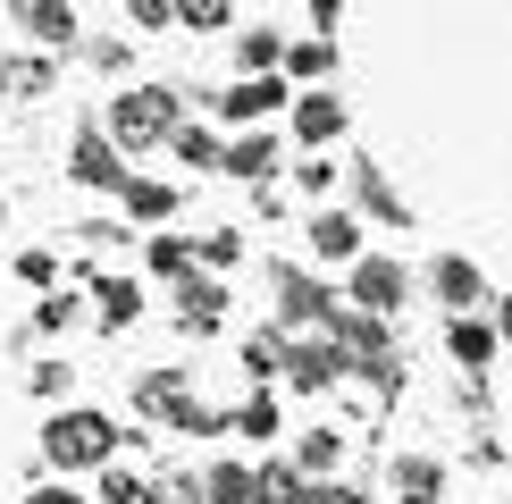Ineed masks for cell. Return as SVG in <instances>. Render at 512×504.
<instances>
[{"mask_svg": "<svg viewBox=\"0 0 512 504\" xmlns=\"http://www.w3.org/2000/svg\"><path fill=\"white\" fill-rule=\"evenodd\" d=\"M395 496H403V504H437V496H445V462L403 454V462H395Z\"/></svg>", "mask_w": 512, "mask_h": 504, "instance_id": "7c38bea8", "label": "cell"}, {"mask_svg": "<svg viewBox=\"0 0 512 504\" xmlns=\"http://www.w3.org/2000/svg\"><path fill=\"white\" fill-rule=\"evenodd\" d=\"M126 17L135 26H177V0H126Z\"/></svg>", "mask_w": 512, "mask_h": 504, "instance_id": "f546056e", "label": "cell"}, {"mask_svg": "<svg viewBox=\"0 0 512 504\" xmlns=\"http://www.w3.org/2000/svg\"><path fill=\"white\" fill-rule=\"evenodd\" d=\"M219 168H227V177H269V168H277V143H269V135H244V143H227V152H219Z\"/></svg>", "mask_w": 512, "mask_h": 504, "instance_id": "ac0fdd59", "label": "cell"}, {"mask_svg": "<svg viewBox=\"0 0 512 504\" xmlns=\"http://www.w3.org/2000/svg\"><path fill=\"white\" fill-rule=\"evenodd\" d=\"M227 320V286L219 278H185V328H219Z\"/></svg>", "mask_w": 512, "mask_h": 504, "instance_id": "e0dca14e", "label": "cell"}, {"mask_svg": "<svg viewBox=\"0 0 512 504\" xmlns=\"http://www.w3.org/2000/svg\"><path fill=\"white\" fill-rule=\"evenodd\" d=\"M110 143H177V93L143 84V93L110 101Z\"/></svg>", "mask_w": 512, "mask_h": 504, "instance_id": "7a4b0ae2", "label": "cell"}, {"mask_svg": "<svg viewBox=\"0 0 512 504\" xmlns=\"http://www.w3.org/2000/svg\"><path fill=\"white\" fill-rule=\"evenodd\" d=\"M42 454H51V471H93V462L118 454V429L101 412H59L51 429H42Z\"/></svg>", "mask_w": 512, "mask_h": 504, "instance_id": "6da1fadb", "label": "cell"}, {"mask_svg": "<svg viewBox=\"0 0 512 504\" xmlns=\"http://www.w3.org/2000/svg\"><path fill=\"white\" fill-rule=\"evenodd\" d=\"M445 353H454L462 370H479L487 353H496V328H479V320H445Z\"/></svg>", "mask_w": 512, "mask_h": 504, "instance_id": "9a60e30c", "label": "cell"}, {"mask_svg": "<svg viewBox=\"0 0 512 504\" xmlns=\"http://www.w3.org/2000/svg\"><path fill=\"white\" fill-rule=\"evenodd\" d=\"M202 504H261V471H244V462H219V471L202 479Z\"/></svg>", "mask_w": 512, "mask_h": 504, "instance_id": "4fadbf2b", "label": "cell"}, {"mask_svg": "<svg viewBox=\"0 0 512 504\" xmlns=\"http://www.w3.org/2000/svg\"><path fill=\"white\" fill-rule=\"evenodd\" d=\"M277 59H286V42H277L269 26H252V34H244V76H269Z\"/></svg>", "mask_w": 512, "mask_h": 504, "instance_id": "cb8c5ba5", "label": "cell"}, {"mask_svg": "<svg viewBox=\"0 0 512 504\" xmlns=\"http://www.w3.org/2000/svg\"><path fill=\"white\" fill-rule=\"evenodd\" d=\"M26 504H84V496H68V488H34Z\"/></svg>", "mask_w": 512, "mask_h": 504, "instance_id": "d590c367", "label": "cell"}, {"mask_svg": "<svg viewBox=\"0 0 512 504\" xmlns=\"http://www.w3.org/2000/svg\"><path fill=\"white\" fill-rule=\"evenodd\" d=\"M219 110L227 118H269V110H286V84L277 76H244L236 93H219Z\"/></svg>", "mask_w": 512, "mask_h": 504, "instance_id": "8fae6325", "label": "cell"}, {"mask_svg": "<svg viewBox=\"0 0 512 504\" xmlns=\"http://www.w3.org/2000/svg\"><path fill=\"white\" fill-rule=\"evenodd\" d=\"M227 429H244L252 446H261V437H277V404H269V395H244V412L227 420Z\"/></svg>", "mask_w": 512, "mask_h": 504, "instance_id": "603a6c76", "label": "cell"}, {"mask_svg": "<svg viewBox=\"0 0 512 504\" xmlns=\"http://www.w3.org/2000/svg\"><path fill=\"white\" fill-rule=\"evenodd\" d=\"M286 68H294V76H328V68H336V51H328L319 34H311V42H286Z\"/></svg>", "mask_w": 512, "mask_h": 504, "instance_id": "d4e9b609", "label": "cell"}, {"mask_svg": "<svg viewBox=\"0 0 512 504\" xmlns=\"http://www.w3.org/2000/svg\"><path fill=\"white\" fill-rule=\"evenodd\" d=\"M303 496V471H294V462H269L261 471V504H294Z\"/></svg>", "mask_w": 512, "mask_h": 504, "instance_id": "4316f807", "label": "cell"}, {"mask_svg": "<svg viewBox=\"0 0 512 504\" xmlns=\"http://www.w3.org/2000/svg\"><path fill=\"white\" fill-rule=\"evenodd\" d=\"M244 370H252V378H277V370H286V336H277V328H261V336L244 345Z\"/></svg>", "mask_w": 512, "mask_h": 504, "instance_id": "7402d4cb", "label": "cell"}, {"mask_svg": "<svg viewBox=\"0 0 512 504\" xmlns=\"http://www.w3.org/2000/svg\"><path fill=\"white\" fill-rule=\"evenodd\" d=\"M177 160H210L219 168V135H210V126H177Z\"/></svg>", "mask_w": 512, "mask_h": 504, "instance_id": "83f0119b", "label": "cell"}, {"mask_svg": "<svg viewBox=\"0 0 512 504\" xmlns=\"http://www.w3.org/2000/svg\"><path fill=\"white\" fill-rule=\"evenodd\" d=\"M135 404L160 412L168 429H194V437H202V429H227V420H210V412L194 404V387H185L177 370H143V378H135Z\"/></svg>", "mask_w": 512, "mask_h": 504, "instance_id": "3957f363", "label": "cell"}, {"mask_svg": "<svg viewBox=\"0 0 512 504\" xmlns=\"http://www.w3.org/2000/svg\"><path fill=\"white\" fill-rule=\"evenodd\" d=\"M185 261H194V244H185V236H152V269H160V278H194Z\"/></svg>", "mask_w": 512, "mask_h": 504, "instance_id": "484cf974", "label": "cell"}, {"mask_svg": "<svg viewBox=\"0 0 512 504\" xmlns=\"http://www.w3.org/2000/svg\"><path fill=\"white\" fill-rule=\"evenodd\" d=\"M17 278H26V286H51L59 261H51V252H17Z\"/></svg>", "mask_w": 512, "mask_h": 504, "instance_id": "4dcf8cb0", "label": "cell"}, {"mask_svg": "<svg viewBox=\"0 0 512 504\" xmlns=\"http://www.w3.org/2000/svg\"><path fill=\"white\" fill-rule=\"evenodd\" d=\"M118 202L135 210V219H168V210H177V185H160V177H126Z\"/></svg>", "mask_w": 512, "mask_h": 504, "instance_id": "5bb4252c", "label": "cell"}, {"mask_svg": "<svg viewBox=\"0 0 512 504\" xmlns=\"http://www.w3.org/2000/svg\"><path fill=\"white\" fill-rule=\"evenodd\" d=\"M403 294H412V278H403L395 261H353V311L361 320H387Z\"/></svg>", "mask_w": 512, "mask_h": 504, "instance_id": "277c9868", "label": "cell"}, {"mask_svg": "<svg viewBox=\"0 0 512 504\" xmlns=\"http://www.w3.org/2000/svg\"><path fill=\"white\" fill-rule=\"evenodd\" d=\"M353 194H361V210H387V219H403V194L387 185V168H353Z\"/></svg>", "mask_w": 512, "mask_h": 504, "instance_id": "ffe728a7", "label": "cell"}, {"mask_svg": "<svg viewBox=\"0 0 512 504\" xmlns=\"http://www.w3.org/2000/svg\"><path fill=\"white\" fill-rule=\"evenodd\" d=\"M277 311H286V320H319L328 328V311H336V294L311 278V269H277Z\"/></svg>", "mask_w": 512, "mask_h": 504, "instance_id": "5b68a950", "label": "cell"}, {"mask_svg": "<svg viewBox=\"0 0 512 504\" xmlns=\"http://www.w3.org/2000/svg\"><path fill=\"white\" fill-rule=\"evenodd\" d=\"M294 135H303V143H336V135H345V101H336V93H303V101H294Z\"/></svg>", "mask_w": 512, "mask_h": 504, "instance_id": "9c48e42d", "label": "cell"}, {"mask_svg": "<svg viewBox=\"0 0 512 504\" xmlns=\"http://www.w3.org/2000/svg\"><path fill=\"white\" fill-rule=\"evenodd\" d=\"M93 294H101V320H110V328H126V320L143 311V294L126 286V278H93Z\"/></svg>", "mask_w": 512, "mask_h": 504, "instance_id": "44dd1931", "label": "cell"}, {"mask_svg": "<svg viewBox=\"0 0 512 504\" xmlns=\"http://www.w3.org/2000/svg\"><path fill=\"white\" fill-rule=\"evenodd\" d=\"M286 378L319 395V387H336V378H345V353H336L328 336H311V345H286Z\"/></svg>", "mask_w": 512, "mask_h": 504, "instance_id": "8992f818", "label": "cell"}, {"mask_svg": "<svg viewBox=\"0 0 512 504\" xmlns=\"http://www.w3.org/2000/svg\"><path fill=\"white\" fill-rule=\"evenodd\" d=\"M336 454H345V437H336V429H311V437H303V454H294V471H303V479H328V471H336Z\"/></svg>", "mask_w": 512, "mask_h": 504, "instance_id": "d6986e66", "label": "cell"}, {"mask_svg": "<svg viewBox=\"0 0 512 504\" xmlns=\"http://www.w3.org/2000/svg\"><path fill=\"white\" fill-rule=\"evenodd\" d=\"M34 320H42V328H68V320H76V303H68V294H42Z\"/></svg>", "mask_w": 512, "mask_h": 504, "instance_id": "836d02e7", "label": "cell"}, {"mask_svg": "<svg viewBox=\"0 0 512 504\" xmlns=\"http://www.w3.org/2000/svg\"><path fill=\"white\" fill-rule=\"evenodd\" d=\"M194 252H202L210 269H227V261H236V252H244V236H236V227H210V236H202Z\"/></svg>", "mask_w": 512, "mask_h": 504, "instance_id": "f1b7e54d", "label": "cell"}, {"mask_svg": "<svg viewBox=\"0 0 512 504\" xmlns=\"http://www.w3.org/2000/svg\"><path fill=\"white\" fill-rule=\"evenodd\" d=\"M17 17H26V34H42V42H76V9L68 0H26Z\"/></svg>", "mask_w": 512, "mask_h": 504, "instance_id": "2e32d148", "label": "cell"}, {"mask_svg": "<svg viewBox=\"0 0 512 504\" xmlns=\"http://www.w3.org/2000/svg\"><path fill=\"white\" fill-rule=\"evenodd\" d=\"M496 328H504V336H512V294H504V311H496Z\"/></svg>", "mask_w": 512, "mask_h": 504, "instance_id": "8d00e7d4", "label": "cell"}, {"mask_svg": "<svg viewBox=\"0 0 512 504\" xmlns=\"http://www.w3.org/2000/svg\"><path fill=\"white\" fill-rule=\"evenodd\" d=\"M101 504H152V488L143 479H101Z\"/></svg>", "mask_w": 512, "mask_h": 504, "instance_id": "1f68e13d", "label": "cell"}, {"mask_svg": "<svg viewBox=\"0 0 512 504\" xmlns=\"http://www.w3.org/2000/svg\"><path fill=\"white\" fill-rule=\"evenodd\" d=\"M68 168H76L84 185H126V160H118V143L101 135V126H93V135H76V160Z\"/></svg>", "mask_w": 512, "mask_h": 504, "instance_id": "ba28073f", "label": "cell"}, {"mask_svg": "<svg viewBox=\"0 0 512 504\" xmlns=\"http://www.w3.org/2000/svg\"><path fill=\"white\" fill-rule=\"evenodd\" d=\"M311 252H319V261H353V252H361V219H353V210H319V219H311Z\"/></svg>", "mask_w": 512, "mask_h": 504, "instance_id": "30bf717a", "label": "cell"}, {"mask_svg": "<svg viewBox=\"0 0 512 504\" xmlns=\"http://www.w3.org/2000/svg\"><path fill=\"white\" fill-rule=\"evenodd\" d=\"M294 504H361V496H345V488H328V479H303V496Z\"/></svg>", "mask_w": 512, "mask_h": 504, "instance_id": "d6a6232c", "label": "cell"}, {"mask_svg": "<svg viewBox=\"0 0 512 504\" xmlns=\"http://www.w3.org/2000/svg\"><path fill=\"white\" fill-rule=\"evenodd\" d=\"M429 286H437V303L454 311V320H462V311H471L479 294H487V286H479V261H462V252H445V261L429 269Z\"/></svg>", "mask_w": 512, "mask_h": 504, "instance_id": "52a82bcc", "label": "cell"}, {"mask_svg": "<svg viewBox=\"0 0 512 504\" xmlns=\"http://www.w3.org/2000/svg\"><path fill=\"white\" fill-rule=\"evenodd\" d=\"M177 26H227V9L219 0H194V9H177Z\"/></svg>", "mask_w": 512, "mask_h": 504, "instance_id": "e575fe53", "label": "cell"}]
</instances>
